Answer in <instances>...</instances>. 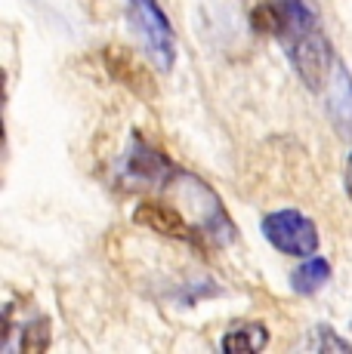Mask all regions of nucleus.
I'll list each match as a JSON object with an SVG mask.
<instances>
[{
    "mask_svg": "<svg viewBox=\"0 0 352 354\" xmlns=\"http://www.w3.org/2000/svg\"><path fill=\"white\" fill-rule=\"evenodd\" d=\"M263 237L272 243L279 253L294 259H309L318 253V228L300 209H275V213L263 216Z\"/></svg>",
    "mask_w": 352,
    "mask_h": 354,
    "instance_id": "obj_1",
    "label": "nucleus"
},
{
    "mask_svg": "<svg viewBox=\"0 0 352 354\" xmlns=\"http://www.w3.org/2000/svg\"><path fill=\"white\" fill-rule=\"evenodd\" d=\"M127 6H130L133 25L146 40V50L152 53L161 71H167L176 59V34L167 12L161 10L158 0H127Z\"/></svg>",
    "mask_w": 352,
    "mask_h": 354,
    "instance_id": "obj_2",
    "label": "nucleus"
},
{
    "mask_svg": "<svg viewBox=\"0 0 352 354\" xmlns=\"http://www.w3.org/2000/svg\"><path fill=\"white\" fill-rule=\"evenodd\" d=\"M133 219H137L139 225L158 231V234L173 237V241L198 243V231H195L186 219H182L179 209L167 207V203H161V201H142L139 207L133 209Z\"/></svg>",
    "mask_w": 352,
    "mask_h": 354,
    "instance_id": "obj_3",
    "label": "nucleus"
},
{
    "mask_svg": "<svg viewBox=\"0 0 352 354\" xmlns=\"http://www.w3.org/2000/svg\"><path fill=\"white\" fill-rule=\"evenodd\" d=\"M124 169L130 179H137L139 185H161L164 179H173L176 167L164 158L161 151H155L148 142H142L139 136H133V145L130 154L124 160Z\"/></svg>",
    "mask_w": 352,
    "mask_h": 354,
    "instance_id": "obj_4",
    "label": "nucleus"
},
{
    "mask_svg": "<svg viewBox=\"0 0 352 354\" xmlns=\"http://www.w3.org/2000/svg\"><path fill=\"white\" fill-rule=\"evenodd\" d=\"M105 68L118 84H124L127 90H133L139 99H155V80L148 74V68L133 56L124 46H108L105 50Z\"/></svg>",
    "mask_w": 352,
    "mask_h": 354,
    "instance_id": "obj_5",
    "label": "nucleus"
},
{
    "mask_svg": "<svg viewBox=\"0 0 352 354\" xmlns=\"http://www.w3.org/2000/svg\"><path fill=\"white\" fill-rule=\"evenodd\" d=\"M328 114L343 139H352V74L334 65V84L328 90Z\"/></svg>",
    "mask_w": 352,
    "mask_h": 354,
    "instance_id": "obj_6",
    "label": "nucleus"
},
{
    "mask_svg": "<svg viewBox=\"0 0 352 354\" xmlns=\"http://www.w3.org/2000/svg\"><path fill=\"white\" fill-rule=\"evenodd\" d=\"M331 281V262L324 256H309L300 268L290 274V290L297 296H313Z\"/></svg>",
    "mask_w": 352,
    "mask_h": 354,
    "instance_id": "obj_7",
    "label": "nucleus"
},
{
    "mask_svg": "<svg viewBox=\"0 0 352 354\" xmlns=\"http://www.w3.org/2000/svg\"><path fill=\"white\" fill-rule=\"evenodd\" d=\"M269 345V330L263 324H245L235 326L222 336V348L226 351H238V354H256Z\"/></svg>",
    "mask_w": 352,
    "mask_h": 354,
    "instance_id": "obj_8",
    "label": "nucleus"
},
{
    "mask_svg": "<svg viewBox=\"0 0 352 354\" xmlns=\"http://www.w3.org/2000/svg\"><path fill=\"white\" fill-rule=\"evenodd\" d=\"M313 348H322V351H352V345L346 342V339H340L334 330H331L328 324H322V326H315V333H313Z\"/></svg>",
    "mask_w": 352,
    "mask_h": 354,
    "instance_id": "obj_9",
    "label": "nucleus"
},
{
    "mask_svg": "<svg viewBox=\"0 0 352 354\" xmlns=\"http://www.w3.org/2000/svg\"><path fill=\"white\" fill-rule=\"evenodd\" d=\"M22 336H31V339H25V342H22L25 351H44L46 345H50V324H46V321H35L28 330L22 333Z\"/></svg>",
    "mask_w": 352,
    "mask_h": 354,
    "instance_id": "obj_10",
    "label": "nucleus"
},
{
    "mask_svg": "<svg viewBox=\"0 0 352 354\" xmlns=\"http://www.w3.org/2000/svg\"><path fill=\"white\" fill-rule=\"evenodd\" d=\"M343 185H346V194H349V201H352V151H349V158H346V173H343Z\"/></svg>",
    "mask_w": 352,
    "mask_h": 354,
    "instance_id": "obj_11",
    "label": "nucleus"
},
{
    "mask_svg": "<svg viewBox=\"0 0 352 354\" xmlns=\"http://www.w3.org/2000/svg\"><path fill=\"white\" fill-rule=\"evenodd\" d=\"M294 3H303V0H294Z\"/></svg>",
    "mask_w": 352,
    "mask_h": 354,
    "instance_id": "obj_12",
    "label": "nucleus"
}]
</instances>
